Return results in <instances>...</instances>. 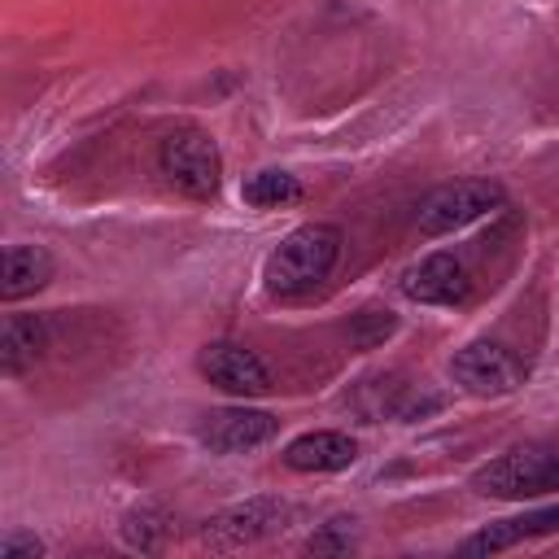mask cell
Masks as SVG:
<instances>
[{
  "instance_id": "cell-1",
  "label": "cell",
  "mask_w": 559,
  "mask_h": 559,
  "mask_svg": "<svg viewBox=\"0 0 559 559\" xmlns=\"http://www.w3.org/2000/svg\"><path fill=\"white\" fill-rule=\"evenodd\" d=\"M336 258H341V231L332 223H301L271 249V258L262 266V284L275 297L310 293L319 280H328Z\"/></svg>"
},
{
  "instance_id": "cell-2",
  "label": "cell",
  "mask_w": 559,
  "mask_h": 559,
  "mask_svg": "<svg viewBox=\"0 0 559 559\" xmlns=\"http://www.w3.org/2000/svg\"><path fill=\"white\" fill-rule=\"evenodd\" d=\"M472 489L485 498H507V502L550 493V489H559V450H550V445L507 450L472 472Z\"/></svg>"
},
{
  "instance_id": "cell-3",
  "label": "cell",
  "mask_w": 559,
  "mask_h": 559,
  "mask_svg": "<svg viewBox=\"0 0 559 559\" xmlns=\"http://www.w3.org/2000/svg\"><path fill=\"white\" fill-rule=\"evenodd\" d=\"M157 170L175 192L192 201H210L223 183V153L201 127H175L157 148Z\"/></svg>"
},
{
  "instance_id": "cell-4",
  "label": "cell",
  "mask_w": 559,
  "mask_h": 559,
  "mask_svg": "<svg viewBox=\"0 0 559 559\" xmlns=\"http://www.w3.org/2000/svg\"><path fill=\"white\" fill-rule=\"evenodd\" d=\"M502 205V188L489 183V179H454V183H441L437 192H428L419 201V231L424 236H450L485 214H493Z\"/></svg>"
},
{
  "instance_id": "cell-5",
  "label": "cell",
  "mask_w": 559,
  "mask_h": 559,
  "mask_svg": "<svg viewBox=\"0 0 559 559\" xmlns=\"http://www.w3.org/2000/svg\"><path fill=\"white\" fill-rule=\"evenodd\" d=\"M450 376L472 397H507L524 384V362L498 341H472L450 358Z\"/></svg>"
},
{
  "instance_id": "cell-6",
  "label": "cell",
  "mask_w": 559,
  "mask_h": 559,
  "mask_svg": "<svg viewBox=\"0 0 559 559\" xmlns=\"http://www.w3.org/2000/svg\"><path fill=\"white\" fill-rule=\"evenodd\" d=\"M280 432V419L271 411H253V406H223V411H210L197 428L201 445L214 450V454H249L266 441H275Z\"/></svg>"
},
{
  "instance_id": "cell-7",
  "label": "cell",
  "mask_w": 559,
  "mask_h": 559,
  "mask_svg": "<svg viewBox=\"0 0 559 559\" xmlns=\"http://www.w3.org/2000/svg\"><path fill=\"white\" fill-rule=\"evenodd\" d=\"M280 520H284V502L280 498H245V502L223 507L218 515H210L201 537L214 550H240V546H253L266 533H275Z\"/></svg>"
},
{
  "instance_id": "cell-8",
  "label": "cell",
  "mask_w": 559,
  "mask_h": 559,
  "mask_svg": "<svg viewBox=\"0 0 559 559\" xmlns=\"http://www.w3.org/2000/svg\"><path fill=\"white\" fill-rule=\"evenodd\" d=\"M197 367L210 384H218L223 393H236V397H262L271 389L266 362L249 345H236V341H210L201 349Z\"/></svg>"
},
{
  "instance_id": "cell-9",
  "label": "cell",
  "mask_w": 559,
  "mask_h": 559,
  "mask_svg": "<svg viewBox=\"0 0 559 559\" xmlns=\"http://www.w3.org/2000/svg\"><path fill=\"white\" fill-rule=\"evenodd\" d=\"M402 293L419 306H459V301H467L472 280L454 253H428L402 271Z\"/></svg>"
},
{
  "instance_id": "cell-10",
  "label": "cell",
  "mask_w": 559,
  "mask_h": 559,
  "mask_svg": "<svg viewBox=\"0 0 559 559\" xmlns=\"http://www.w3.org/2000/svg\"><path fill=\"white\" fill-rule=\"evenodd\" d=\"M354 459H358L354 437L332 432V428L301 432L284 445V467H293V472H345V467H354Z\"/></svg>"
},
{
  "instance_id": "cell-11",
  "label": "cell",
  "mask_w": 559,
  "mask_h": 559,
  "mask_svg": "<svg viewBox=\"0 0 559 559\" xmlns=\"http://www.w3.org/2000/svg\"><path fill=\"white\" fill-rule=\"evenodd\" d=\"M550 533H559V507H542V511H528V515H515V520L485 524L480 533H472L463 542V555H498L507 546H520V542H533V537H550Z\"/></svg>"
},
{
  "instance_id": "cell-12",
  "label": "cell",
  "mask_w": 559,
  "mask_h": 559,
  "mask_svg": "<svg viewBox=\"0 0 559 559\" xmlns=\"http://www.w3.org/2000/svg\"><path fill=\"white\" fill-rule=\"evenodd\" d=\"M52 280V253L44 245H4L0 258V297L4 301H22L31 293H39Z\"/></svg>"
},
{
  "instance_id": "cell-13",
  "label": "cell",
  "mask_w": 559,
  "mask_h": 559,
  "mask_svg": "<svg viewBox=\"0 0 559 559\" xmlns=\"http://www.w3.org/2000/svg\"><path fill=\"white\" fill-rule=\"evenodd\" d=\"M48 345V323L44 314H9L0 328V367L4 376H22Z\"/></svg>"
},
{
  "instance_id": "cell-14",
  "label": "cell",
  "mask_w": 559,
  "mask_h": 559,
  "mask_svg": "<svg viewBox=\"0 0 559 559\" xmlns=\"http://www.w3.org/2000/svg\"><path fill=\"white\" fill-rule=\"evenodd\" d=\"M240 197H245L253 210H280V205H293V201L301 197V183H297V175L266 166V170H253V175L240 183Z\"/></svg>"
},
{
  "instance_id": "cell-15",
  "label": "cell",
  "mask_w": 559,
  "mask_h": 559,
  "mask_svg": "<svg viewBox=\"0 0 559 559\" xmlns=\"http://www.w3.org/2000/svg\"><path fill=\"white\" fill-rule=\"evenodd\" d=\"M162 533H166V520L157 511H131L127 524H122V537H127L131 550H157Z\"/></svg>"
},
{
  "instance_id": "cell-16",
  "label": "cell",
  "mask_w": 559,
  "mask_h": 559,
  "mask_svg": "<svg viewBox=\"0 0 559 559\" xmlns=\"http://www.w3.org/2000/svg\"><path fill=\"white\" fill-rule=\"evenodd\" d=\"M393 328H397V319H393L389 310H384V314H380V310H362V314L354 319V328H349V341H354L358 349H376Z\"/></svg>"
},
{
  "instance_id": "cell-17",
  "label": "cell",
  "mask_w": 559,
  "mask_h": 559,
  "mask_svg": "<svg viewBox=\"0 0 559 559\" xmlns=\"http://www.w3.org/2000/svg\"><path fill=\"white\" fill-rule=\"evenodd\" d=\"M354 546V537H349V520H332V524H323V533H314L310 542H306V550H314V555H328V550H349Z\"/></svg>"
},
{
  "instance_id": "cell-18",
  "label": "cell",
  "mask_w": 559,
  "mask_h": 559,
  "mask_svg": "<svg viewBox=\"0 0 559 559\" xmlns=\"http://www.w3.org/2000/svg\"><path fill=\"white\" fill-rule=\"evenodd\" d=\"M44 555V542L35 533H9L0 542V559H39Z\"/></svg>"
}]
</instances>
